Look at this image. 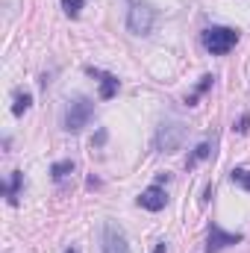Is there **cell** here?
I'll return each mask as SVG.
<instances>
[{"mask_svg":"<svg viewBox=\"0 0 250 253\" xmlns=\"http://www.w3.org/2000/svg\"><path fill=\"white\" fill-rule=\"evenodd\" d=\"M200 42H203V47L212 56H224V53H230L236 47L239 30H233V27H206L203 36H200Z\"/></svg>","mask_w":250,"mask_h":253,"instance_id":"obj_1","label":"cell"},{"mask_svg":"<svg viewBox=\"0 0 250 253\" xmlns=\"http://www.w3.org/2000/svg\"><path fill=\"white\" fill-rule=\"evenodd\" d=\"M94 118V100L88 97H74L65 109V121L62 126L68 132H80L83 126H88V121Z\"/></svg>","mask_w":250,"mask_h":253,"instance_id":"obj_2","label":"cell"},{"mask_svg":"<svg viewBox=\"0 0 250 253\" xmlns=\"http://www.w3.org/2000/svg\"><path fill=\"white\" fill-rule=\"evenodd\" d=\"M83 6H85V0H62V9L68 18H77L83 12Z\"/></svg>","mask_w":250,"mask_h":253,"instance_id":"obj_14","label":"cell"},{"mask_svg":"<svg viewBox=\"0 0 250 253\" xmlns=\"http://www.w3.org/2000/svg\"><path fill=\"white\" fill-rule=\"evenodd\" d=\"M230 180H233L236 186H242L245 191H250V171L248 168H233V171H230Z\"/></svg>","mask_w":250,"mask_h":253,"instance_id":"obj_12","label":"cell"},{"mask_svg":"<svg viewBox=\"0 0 250 253\" xmlns=\"http://www.w3.org/2000/svg\"><path fill=\"white\" fill-rule=\"evenodd\" d=\"M212 80H215V77H203V83L197 85V91H194V94H191V97H188V100H186L188 106H194V100H197V94H203V91H206V88L212 85Z\"/></svg>","mask_w":250,"mask_h":253,"instance_id":"obj_15","label":"cell"},{"mask_svg":"<svg viewBox=\"0 0 250 253\" xmlns=\"http://www.w3.org/2000/svg\"><path fill=\"white\" fill-rule=\"evenodd\" d=\"M153 24H156L153 6H147V3H132V6H129V15H126L129 33H135V36H150V33H153Z\"/></svg>","mask_w":250,"mask_h":253,"instance_id":"obj_3","label":"cell"},{"mask_svg":"<svg viewBox=\"0 0 250 253\" xmlns=\"http://www.w3.org/2000/svg\"><path fill=\"white\" fill-rule=\"evenodd\" d=\"M239 242H242V233H227L218 224H212L209 227V239H206V251L203 253H218V251H224V248H230V245H239Z\"/></svg>","mask_w":250,"mask_h":253,"instance_id":"obj_6","label":"cell"},{"mask_svg":"<svg viewBox=\"0 0 250 253\" xmlns=\"http://www.w3.org/2000/svg\"><path fill=\"white\" fill-rule=\"evenodd\" d=\"M65 253H77V251H74V248H68V251H65Z\"/></svg>","mask_w":250,"mask_h":253,"instance_id":"obj_18","label":"cell"},{"mask_svg":"<svg viewBox=\"0 0 250 253\" xmlns=\"http://www.w3.org/2000/svg\"><path fill=\"white\" fill-rule=\"evenodd\" d=\"M165 251H168V245H165V242H159V245L153 248V253H165Z\"/></svg>","mask_w":250,"mask_h":253,"instance_id":"obj_17","label":"cell"},{"mask_svg":"<svg viewBox=\"0 0 250 253\" xmlns=\"http://www.w3.org/2000/svg\"><path fill=\"white\" fill-rule=\"evenodd\" d=\"M97 83H100V100H112L115 94H118V85H121V80L115 77V74H109V71H100V68H85Z\"/></svg>","mask_w":250,"mask_h":253,"instance_id":"obj_7","label":"cell"},{"mask_svg":"<svg viewBox=\"0 0 250 253\" xmlns=\"http://www.w3.org/2000/svg\"><path fill=\"white\" fill-rule=\"evenodd\" d=\"M209 153H212V144H206V141H203V144H197V147H194V153L188 156V162H186V165H188V168H194V165H197L200 159H206Z\"/></svg>","mask_w":250,"mask_h":253,"instance_id":"obj_13","label":"cell"},{"mask_svg":"<svg viewBox=\"0 0 250 253\" xmlns=\"http://www.w3.org/2000/svg\"><path fill=\"white\" fill-rule=\"evenodd\" d=\"M100 248H103L100 253H129V242L118 227L106 224L103 233H100Z\"/></svg>","mask_w":250,"mask_h":253,"instance_id":"obj_5","label":"cell"},{"mask_svg":"<svg viewBox=\"0 0 250 253\" xmlns=\"http://www.w3.org/2000/svg\"><path fill=\"white\" fill-rule=\"evenodd\" d=\"M165 203H168V194H165L162 186H147L138 194V206L147 209V212H159V209H165Z\"/></svg>","mask_w":250,"mask_h":253,"instance_id":"obj_8","label":"cell"},{"mask_svg":"<svg viewBox=\"0 0 250 253\" xmlns=\"http://www.w3.org/2000/svg\"><path fill=\"white\" fill-rule=\"evenodd\" d=\"M74 174V162L71 159H62V162H53V168H50V177L56 180V183H62L65 177H71Z\"/></svg>","mask_w":250,"mask_h":253,"instance_id":"obj_10","label":"cell"},{"mask_svg":"<svg viewBox=\"0 0 250 253\" xmlns=\"http://www.w3.org/2000/svg\"><path fill=\"white\" fill-rule=\"evenodd\" d=\"M248 124H250V115H242V118H239V124L233 126V129H236V132H248Z\"/></svg>","mask_w":250,"mask_h":253,"instance_id":"obj_16","label":"cell"},{"mask_svg":"<svg viewBox=\"0 0 250 253\" xmlns=\"http://www.w3.org/2000/svg\"><path fill=\"white\" fill-rule=\"evenodd\" d=\"M153 144L162 153H177L186 144V126L183 124H162L159 132H156V138H153Z\"/></svg>","mask_w":250,"mask_h":253,"instance_id":"obj_4","label":"cell"},{"mask_svg":"<svg viewBox=\"0 0 250 253\" xmlns=\"http://www.w3.org/2000/svg\"><path fill=\"white\" fill-rule=\"evenodd\" d=\"M30 103H33V97L27 94V91H15V103H12V115H24L27 109H30Z\"/></svg>","mask_w":250,"mask_h":253,"instance_id":"obj_11","label":"cell"},{"mask_svg":"<svg viewBox=\"0 0 250 253\" xmlns=\"http://www.w3.org/2000/svg\"><path fill=\"white\" fill-rule=\"evenodd\" d=\"M21 186H24V174H21V171H12V177H9V180H6V183L0 186V191H3V197H6V200H9L12 206L18 203V194H21Z\"/></svg>","mask_w":250,"mask_h":253,"instance_id":"obj_9","label":"cell"}]
</instances>
